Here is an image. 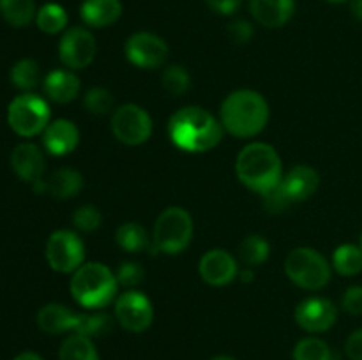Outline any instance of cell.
I'll list each match as a JSON object with an SVG mask.
<instances>
[{
    "label": "cell",
    "instance_id": "cell-18",
    "mask_svg": "<svg viewBox=\"0 0 362 360\" xmlns=\"http://www.w3.org/2000/svg\"><path fill=\"white\" fill-rule=\"evenodd\" d=\"M250 11L255 20L267 28H278L288 23L296 13L293 0H250Z\"/></svg>",
    "mask_w": 362,
    "mask_h": 360
},
{
    "label": "cell",
    "instance_id": "cell-26",
    "mask_svg": "<svg viewBox=\"0 0 362 360\" xmlns=\"http://www.w3.org/2000/svg\"><path fill=\"white\" fill-rule=\"evenodd\" d=\"M332 265L338 270V274L346 275H357L362 272V249L361 246H354V244H343L332 254Z\"/></svg>",
    "mask_w": 362,
    "mask_h": 360
},
{
    "label": "cell",
    "instance_id": "cell-21",
    "mask_svg": "<svg viewBox=\"0 0 362 360\" xmlns=\"http://www.w3.org/2000/svg\"><path fill=\"white\" fill-rule=\"evenodd\" d=\"M42 87L52 101L66 104V102L74 101L76 95L80 94V78L71 71L57 69L45 78Z\"/></svg>",
    "mask_w": 362,
    "mask_h": 360
},
{
    "label": "cell",
    "instance_id": "cell-5",
    "mask_svg": "<svg viewBox=\"0 0 362 360\" xmlns=\"http://www.w3.org/2000/svg\"><path fill=\"white\" fill-rule=\"evenodd\" d=\"M193 239V219L180 207H170L159 214L154 226L152 249L156 253L179 254Z\"/></svg>",
    "mask_w": 362,
    "mask_h": 360
},
{
    "label": "cell",
    "instance_id": "cell-24",
    "mask_svg": "<svg viewBox=\"0 0 362 360\" xmlns=\"http://www.w3.org/2000/svg\"><path fill=\"white\" fill-rule=\"evenodd\" d=\"M59 360H99V355L90 337L74 334L69 335L60 346Z\"/></svg>",
    "mask_w": 362,
    "mask_h": 360
},
{
    "label": "cell",
    "instance_id": "cell-28",
    "mask_svg": "<svg viewBox=\"0 0 362 360\" xmlns=\"http://www.w3.org/2000/svg\"><path fill=\"white\" fill-rule=\"evenodd\" d=\"M11 81L20 90H34L41 83V69H39L37 62L32 59H23L14 64L11 69Z\"/></svg>",
    "mask_w": 362,
    "mask_h": 360
},
{
    "label": "cell",
    "instance_id": "cell-12",
    "mask_svg": "<svg viewBox=\"0 0 362 360\" xmlns=\"http://www.w3.org/2000/svg\"><path fill=\"white\" fill-rule=\"evenodd\" d=\"M126 56L134 66L154 69L165 64L168 56V44L152 32H136L127 39Z\"/></svg>",
    "mask_w": 362,
    "mask_h": 360
},
{
    "label": "cell",
    "instance_id": "cell-4",
    "mask_svg": "<svg viewBox=\"0 0 362 360\" xmlns=\"http://www.w3.org/2000/svg\"><path fill=\"white\" fill-rule=\"evenodd\" d=\"M71 295L87 309L106 307L117 295L119 281L117 275L103 263H85L78 268L71 279Z\"/></svg>",
    "mask_w": 362,
    "mask_h": 360
},
{
    "label": "cell",
    "instance_id": "cell-11",
    "mask_svg": "<svg viewBox=\"0 0 362 360\" xmlns=\"http://www.w3.org/2000/svg\"><path fill=\"white\" fill-rule=\"evenodd\" d=\"M115 318L126 330L144 332L152 325L154 307L144 293L131 289L117 299Z\"/></svg>",
    "mask_w": 362,
    "mask_h": 360
},
{
    "label": "cell",
    "instance_id": "cell-13",
    "mask_svg": "<svg viewBox=\"0 0 362 360\" xmlns=\"http://www.w3.org/2000/svg\"><path fill=\"white\" fill-rule=\"evenodd\" d=\"M338 309L334 304L322 296H311L303 300L296 309V321L306 332H325L336 323Z\"/></svg>",
    "mask_w": 362,
    "mask_h": 360
},
{
    "label": "cell",
    "instance_id": "cell-44",
    "mask_svg": "<svg viewBox=\"0 0 362 360\" xmlns=\"http://www.w3.org/2000/svg\"><path fill=\"white\" fill-rule=\"evenodd\" d=\"M212 360H235V359H232V356H226V355H219V356H214Z\"/></svg>",
    "mask_w": 362,
    "mask_h": 360
},
{
    "label": "cell",
    "instance_id": "cell-10",
    "mask_svg": "<svg viewBox=\"0 0 362 360\" xmlns=\"http://www.w3.org/2000/svg\"><path fill=\"white\" fill-rule=\"evenodd\" d=\"M98 44L87 28L73 27L64 32L59 42V55L64 66L69 69H85L94 60Z\"/></svg>",
    "mask_w": 362,
    "mask_h": 360
},
{
    "label": "cell",
    "instance_id": "cell-6",
    "mask_svg": "<svg viewBox=\"0 0 362 360\" xmlns=\"http://www.w3.org/2000/svg\"><path fill=\"white\" fill-rule=\"evenodd\" d=\"M285 272L290 281L304 289H320L331 281V265L311 247L290 251L285 260Z\"/></svg>",
    "mask_w": 362,
    "mask_h": 360
},
{
    "label": "cell",
    "instance_id": "cell-38",
    "mask_svg": "<svg viewBox=\"0 0 362 360\" xmlns=\"http://www.w3.org/2000/svg\"><path fill=\"white\" fill-rule=\"evenodd\" d=\"M253 27H251L250 21L246 20H235L228 25V35L233 42H239V44H244V42L250 41L253 37Z\"/></svg>",
    "mask_w": 362,
    "mask_h": 360
},
{
    "label": "cell",
    "instance_id": "cell-33",
    "mask_svg": "<svg viewBox=\"0 0 362 360\" xmlns=\"http://www.w3.org/2000/svg\"><path fill=\"white\" fill-rule=\"evenodd\" d=\"M83 104L94 115H105V113H108L112 109L113 97L110 94V90H106V88L94 87L85 94Z\"/></svg>",
    "mask_w": 362,
    "mask_h": 360
},
{
    "label": "cell",
    "instance_id": "cell-20",
    "mask_svg": "<svg viewBox=\"0 0 362 360\" xmlns=\"http://www.w3.org/2000/svg\"><path fill=\"white\" fill-rule=\"evenodd\" d=\"M80 16L88 27H110L122 16V2L120 0H85L80 7Z\"/></svg>",
    "mask_w": 362,
    "mask_h": 360
},
{
    "label": "cell",
    "instance_id": "cell-14",
    "mask_svg": "<svg viewBox=\"0 0 362 360\" xmlns=\"http://www.w3.org/2000/svg\"><path fill=\"white\" fill-rule=\"evenodd\" d=\"M239 274L235 258L223 249H212L205 253L200 260V275L207 284L225 286L230 284Z\"/></svg>",
    "mask_w": 362,
    "mask_h": 360
},
{
    "label": "cell",
    "instance_id": "cell-3",
    "mask_svg": "<svg viewBox=\"0 0 362 360\" xmlns=\"http://www.w3.org/2000/svg\"><path fill=\"white\" fill-rule=\"evenodd\" d=\"M235 172L240 182L258 194H265L281 182V159L267 143H251L237 155Z\"/></svg>",
    "mask_w": 362,
    "mask_h": 360
},
{
    "label": "cell",
    "instance_id": "cell-32",
    "mask_svg": "<svg viewBox=\"0 0 362 360\" xmlns=\"http://www.w3.org/2000/svg\"><path fill=\"white\" fill-rule=\"evenodd\" d=\"M191 78L182 66H168L163 71V87L173 95H182L189 90Z\"/></svg>",
    "mask_w": 362,
    "mask_h": 360
},
{
    "label": "cell",
    "instance_id": "cell-41",
    "mask_svg": "<svg viewBox=\"0 0 362 360\" xmlns=\"http://www.w3.org/2000/svg\"><path fill=\"white\" fill-rule=\"evenodd\" d=\"M350 11H352L354 18L362 23V0H352V6H350Z\"/></svg>",
    "mask_w": 362,
    "mask_h": 360
},
{
    "label": "cell",
    "instance_id": "cell-37",
    "mask_svg": "<svg viewBox=\"0 0 362 360\" xmlns=\"http://www.w3.org/2000/svg\"><path fill=\"white\" fill-rule=\"evenodd\" d=\"M343 309L354 316H362V286H350L343 295Z\"/></svg>",
    "mask_w": 362,
    "mask_h": 360
},
{
    "label": "cell",
    "instance_id": "cell-30",
    "mask_svg": "<svg viewBox=\"0 0 362 360\" xmlns=\"http://www.w3.org/2000/svg\"><path fill=\"white\" fill-rule=\"evenodd\" d=\"M293 360H336V356L327 342L317 337H306L293 349Z\"/></svg>",
    "mask_w": 362,
    "mask_h": 360
},
{
    "label": "cell",
    "instance_id": "cell-2",
    "mask_svg": "<svg viewBox=\"0 0 362 360\" xmlns=\"http://www.w3.org/2000/svg\"><path fill=\"white\" fill-rule=\"evenodd\" d=\"M269 122V104L255 90H235L221 104V126L232 136L251 138L265 129Z\"/></svg>",
    "mask_w": 362,
    "mask_h": 360
},
{
    "label": "cell",
    "instance_id": "cell-23",
    "mask_svg": "<svg viewBox=\"0 0 362 360\" xmlns=\"http://www.w3.org/2000/svg\"><path fill=\"white\" fill-rule=\"evenodd\" d=\"M0 14L13 27H27L37 11L34 0H0Z\"/></svg>",
    "mask_w": 362,
    "mask_h": 360
},
{
    "label": "cell",
    "instance_id": "cell-43",
    "mask_svg": "<svg viewBox=\"0 0 362 360\" xmlns=\"http://www.w3.org/2000/svg\"><path fill=\"white\" fill-rule=\"evenodd\" d=\"M14 360H42V359L34 352H23L20 353V355L14 356Z\"/></svg>",
    "mask_w": 362,
    "mask_h": 360
},
{
    "label": "cell",
    "instance_id": "cell-9",
    "mask_svg": "<svg viewBox=\"0 0 362 360\" xmlns=\"http://www.w3.org/2000/svg\"><path fill=\"white\" fill-rule=\"evenodd\" d=\"M112 131L124 145H141L151 138L152 119L141 106L124 104L112 116Z\"/></svg>",
    "mask_w": 362,
    "mask_h": 360
},
{
    "label": "cell",
    "instance_id": "cell-35",
    "mask_svg": "<svg viewBox=\"0 0 362 360\" xmlns=\"http://www.w3.org/2000/svg\"><path fill=\"white\" fill-rule=\"evenodd\" d=\"M117 281L120 286H126V288H133V286L140 284L145 277L144 268L140 267L134 261H126V263H120L119 270H117Z\"/></svg>",
    "mask_w": 362,
    "mask_h": 360
},
{
    "label": "cell",
    "instance_id": "cell-15",
    "mask_svg": "<svg viewBox=\"0 0 362 360\" xmlns=\"http://www.w3.org/2000/svg\"><path fill=\"white\" fill-rule=\"evenodd\" d=\"M78 141H80V133L71 120L57 119L49 122L48 127L42 131L45 148L57 157L71 154L78 147Z\"/></svg>",
    "mask_w": 362,
    "mask_h": 360
},
{
    "label": "cell",
    "instance_id": "cell-22",
    "mask_svg": "<svg viewBox=\"0 0 362 360\" xmlns=\"http://www.w3.org/2000/svg\"><path fill=\"white\" fill-rule=\"evenodd\" d=\"M83 187V176L80 172L71 168H60L46 180V191L60 200L76 196Z\"/></svg>",
    "mask_w": 362,
    "mask_h": 360
},
{
    "label": "cell",
    "instance_id": "cell-17",
    "mask_svg": "<svg viewBox=\"0 0 362 360\" xmlns=\"http://www.w3.org/2000/svg\"><path fill=\"white\" fill-rule=\"evenodd\" d=\"M320 184V175L311 166L299 164L290 169L281 179V187L286 196L293 201H304L313 196Z\"/></svg>",
    "mask_w": 362,
    "mask_h": 360
},
{
    "label": "cell",
    "instance_id": "cell-1",
    "mask_svg": "<svg viewBox=\"0 0 362 360\" xmlns=\"http://www.w3.org/2000/svg\"><path fill=\"white\" fill-rule=\"evenodd\" d=\"M168 134L184 152H207L223 138L221 122L200 106H186L170 116Z\"/></svg>",
    "mask_w": 362,
    "mask_h": 360
},
{
    "label": "cell",
    "instance_id": "cell-42",
    "mask_svg": "<svg viewBox=\"0 0 362 360\" xmlns=\"http://www.w3.org/2000/svg\"><path fill=\"white\" fill-rule=\"evenodd\" d=\"M239 277H240V281H243V282H251L255 279L253 268L250 267V268H246V270H240Z\"/></svg>",
    "mask_w": 362,
    "mask_h": 360
},
{
    "label": "cell",
    "instance_id": "cell-40",
    "mask_svg": "<svg viewBox=\"0 0 362 360\" xmlns=\"http://www.w3.org/2000/svg\"><path fill=\"white\" fill-rule=\"evenodd\" d=\"M205 2H207V6L211 7L214 13L228 16V14H233L239 9L243 0H205Z\"/></svg>",
    "mask_w": 362,
    "mask_h": 360
},
{
    "label": "cell",
    "instance_id": "cell-31",
    "mask_svg": "<svg viewBox=\"0 0 362 360\" xmlns=\"http://www.w3.org/2000/svg\"><path fill=\"white\" fill-rule=\"evenodd\" d=\"M113 328V320L112 316L105 313L98 314H81L80 327L74 334L87 335V337H103V335H108Z\"/></svg>",
    "mask_w": 362,
    "mask_h": 360
},
{
    "label": "cell",
    "instance_id": "cell-25",
    "mask_svg": "<svg viewBox=\"0 0 362 360\" xmlns=\"http://www.w3.org/2000/svg\"><path fill=\"white\" fill-rule=\"evenodd\" d=\"M115 239L117 244L127 253H141V251L151 246L147 232L138 222H124V224H120L119 229H117Z\"/></svg>",
    "mask_w": 362,
    "mask_h": 360
},
{
    "label": "cell",
    "instance_id": "cell-8",
    "mask_svg": "<svg viewBox=\"0 0 362 360\" xmlns=\"http://www.w3.org/2000/svg\"><path fill=\"white\" fill-rule=\"evenodd\" d=\"M85 258V246L80 236L69 229H59L49 235L46 244V260L57 272L69 274L81 267Z\"/></svg>",
    "mask_w": 362,
    "mask_h": 360
},
{
    "label": "cell",
    "instance_id": "cell-36",
    "mask_svg": "<svg viewBox=\"0 0 362 360\" xmlns=\"http://www.w3.org/2000/svg\"><path fill=\"white\" fill-rule=\"evenodd\" d=\"M262 196H264V208L267 212H271V214H281V212H285L286 208L290 207V203H292V200H290V198L286 196L285 191H283L281 182H279V186H276L274 189L269 191V193L262 194Z\"/></svg>",
    "mask_w": 362,
    "mask_h": 360
},
{
    "label": "cell",
    "instance_id": "cell-45",
    "mask_svg": "<svg viewBox=\"0 0 362 360\" xmlns=\"http://www.w3.org/2000/svg\"><path fill=\"white\" fill-rule=\"evenodd\" d=\"M327 2H331V4H343V2H346V0H327Z\"/></svg>",
    "mask_w": 362,
    "mask_h": 360
},
{
    "label": "cell",
    "instance_id": "cell-29",
    "mask_svg": "<svg viewBox=\"0 0 362 360\" xmlns=\"http://www.w3.org/2000/svg\"><path fill=\"white\" fill-rule=\"evenodd\" d=\"M269 253H271V246L260 235L246 236L239 246V256L243 263H246L247 267L262 265L269 258Z\"/></svg>",
    "mask_w": 362,
    "mask_h": 360
},
{
    "label": "cell",
    "instance_id": "cell-19",
    "mask_svg": "<svg viewBox=\"0 0 362 360\" xmlns=\"http://www.w3.org/2000/svg\"><path fill=\"white\" fill-rule=\"evenodd\" d=\"M81 314L73 313L62 304H48L41 307L37 313V325L46 334H64V332H76L80 327Z\"/></svg>",
    "mask_w": 362,
    "mask_h": 360
},
{
    "label": "cell",
    "instance_id": "cell-27",
    "mask_svg": "<svg viewBox=\"0 0 362 360\" xmlns=\"http://www.w3.org/2000/svg\"><path fill=\"white\" fill-rule=\"evenodd\" d=\"M35 23L45 34H59L67 27V13L59 4L48 2L35 14Z\"/></svg>",
    "mask_w": 362,
    "mask_h": 360
},
{
    "label": "cell",
    "instance_id": "cell-16",
    "mask_svg": "<svg viewBox=\"0 0 362 360\" xmlns=\"http://www.w3.org/2000/svg\"><path fill=\"white\" fill-rule=\"evenodd\" d=\"M11 166L14 173L25 182H37L45 173V155L34 143H20L11 154Z\"/></svg>",
    "mask_w": 362,
    "mask_h": 360
},
{
    "label": "cell",
    "instance_id": "cell-7",
    "mask_svg": "<svg viewBox=\"0 0 362 360\" xmlns=\"http://www.w3.org/2000/svg\"><path fill=\"white\" fill-rule=\"evenodd\" d=\"M7 122L11 129L23 138H32L42 133L49 124V106L32 92L18 95L7 108Z\"/></svg>",
    "mask_w": 362,
    "mask_h": 360
},
{
    "label": "cell",
    "instance_id": "cell-34",
    "mask_svg": "<svg viewBox=\"0 0 362 360\" xmlns=\"http://www.w3.org/2000/svg\"><path fill=\"white\" fill-rule=\"evenodd\" d=\"M103 215L94 205H81L73 214V224L80 232H94L101 226Z\"/></svg>",
    "mask_w": 362,
    "mask_h": 360
},
{
    "label": "cell",
    "instance_id": "cell-46",
    "mask_svg": "<svg viewBox=\"0 0 362 360\" xmlns=\"http://www.w3.org/2000/svg\"><path fill=\"white\" fill-rule=\"evenodd\" d=\"M361 249H362V236H361Z\"/></svg>",
    "mask_w": 362,
    "mask_h": 360
},
{
    "label": "cell",
    "instance_id": "cell-39",
    "mask_svg": "<svg viewBox=\"0 0 362 360\" xmlns=\"http://www.w3.org/2000/svg\"><path fill=\"white\" fill-rule=\"evenodd\" d=\"M345 352L350 360H362V328L354 332V334L346 339Z\"/></svg>",
    "mask_w": 362,
    "mask_h": 360
}]
</instances>
